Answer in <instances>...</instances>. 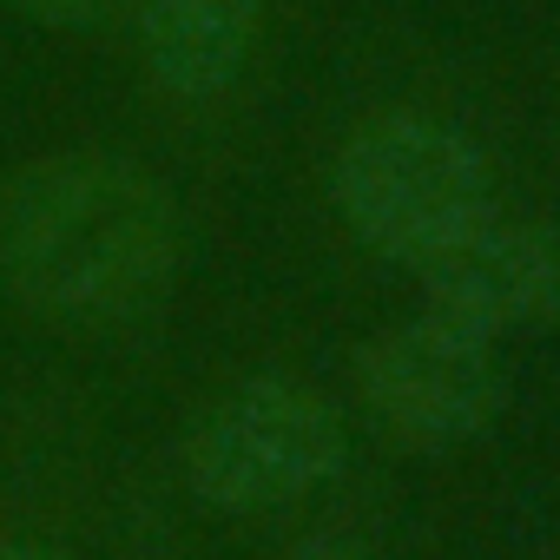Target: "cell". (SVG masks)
<instances>
[{
  "instance_id": "6da1fadb",
  "label": "cell",
  "mask_w": 560,
  "mask_h": 560,
  "mask_svg": "<svg viewBox=\"0 0 560 560\" xmlns=\"http://www.w3.org/2000/svg\"><path fill=\"white\" fill-rule=\"evenodd\" d=\"M185 270V211L119 152H40L0 178V291L27 317L106 337L145 324Z\"/></svg>"
},
{
  "instance_id": "7a4b0ae2",
  "label": "cell",
  "mask_w": 560,
  "mask_h": 560,
  "mask_svg": "<svg viewBox=\"0 0 560 560\" xmlns=\"http://www.w3.org/2000/svg\"><path fill=\"white\" fill-rule=\"evenodd\" d=\"M330 198L370 250L422 270L494 211V178L468 132L429 113H383L343 139Z\"/></svg>"
},
{
  "instance_id": "3957f363",
  "label": "cell",
  "mask_w": 560,
  "mask_h": 560,
  "mask_svg": "<svg viewBox=\"0 0 560 560\" xmlns=\"http://www.w3.org/2000/svg\"><path fill=\"white\" fill-rule=\"evenodd\" d=\"M343 455H350V435L330 396L291 376H244L198 409V422L185 429L178 468L205 508L270 514L337 481Z\"/></svg>"
},
{
  "instance_id": "277c9868",
  "label": "cell",
  "mask_w": 560,
  "mask_h": 560,
  "mask_svg": "<svg viewBox=\"0 0 560 560\" xmlns=\"http://www.w3.org/2000/svg\"><path fill=\"white\" fill-rule=\"evenodd\" d=\"M357 389L396 442L455 448V442H475L501 416L508 370H501V350L488 330H475L448 311H429V317L389 324L383 337L363 343Z\"/></svg>"
},
{
  "instance_id": "5b68a950",
  "label": "cell",
  "mask_w": 560,
  "mask_h": 560,
  "mask_svg": "<svg viewBox=\"0 0 560 560\" xmlns=\"http://www.w3.org/2000/svg\"><path fill=\"white\" fill-rule=\"evenodd\" d=\"M422 284L435 291V311L488 337L553 324L560 317V231L488 211L475 231H462L442 257L422 264Z\"/></svg>"
},
{
  "instance_id": "8992f818",
  "label": "cell",
  "mask_w": 560,
  "mask_h": 560,
  "mask_svg": "<svg viewBox=\"0 0 560 560\" xmlns=\"http://www.w3.org/2000/svg\"><path fill=\"white\" fill-rule=\"evenodd\" d=\"M264 0H132L145 80L172 106H211L237 86Z\"/></svg>"
},
{
  "instance_id": "52a82bcc",
  "label": "cell",
  "mask_w": 560,
  "mask_h": 560,
  "mask_svg": "<svg viewBox=\"0 0 560 560\" xmlns=\"http://www.w3.org/2000/svg\"><path fill=\"white\" fill-rule=\"evenodd\" d=\"M8 8H21L27 21H40V27H67V34H80V27H100L119 0H8Z\"/></svg>"
},
{
  "instance_id": "ba28073f",
  "label": "cell",
  "mask_w": 560,
  "mask_h": 560,
  "mask_svg": "<svg viewBox=\"0 0 560 560\" xmlns=\"http://www.w3.org/2000/svg\"><path fill=\"white\" fill-rule=\"evenodd\" d=\"M291 560H383L363 534H343V527H324V534H311V540H298L291 547Z\"/></svg>"
},
{
  "instance_id": "9c48e42d",
  "label": "cell",
  "mask_w": 560,
  "mask_h": 560,
  "mask_svg": "<svg viewBox=\"0 0 560 560\" xmlns=\"http://www.w3.org/2000/svg\"><path fill=\"white\" fill-rule=\"evenodd\" d=\"M0 560H67L47 534H0Z\"/></svg>"
}]
</instances>
